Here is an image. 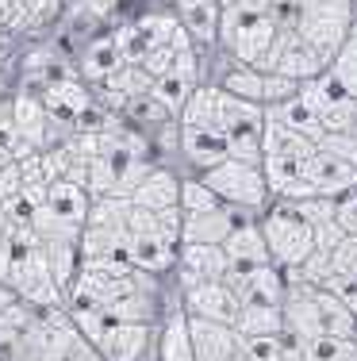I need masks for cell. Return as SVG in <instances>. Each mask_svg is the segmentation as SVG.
Returning a JSON list of instances; mask_svg holds the SVG:
<instances>
[{"instance_id":"10","label":"cell","mask_w":357,"mask_h":361,"mask_svg":"<svg viewBox=\"0 0 357 361\" xmlns=\"http://www.w3.org/2000/svg\"><path fill=\"white\" fill-rule=\"evenodd\" d=\"M192 334V361H231L238 354V331L227 323L189 319Z\"/></svg>"},{"instance_id":"19","label":"cell","mask_w":357,"mask_h":361,"mask_svg":"<svg viewBox=\"0 0 357 361\" xmlns=\"http://www.w3.org/2000/svg\"><path fill=\"white\" fill-rule=\"evenodd\" d=\"M127 265H131V269H139V273H150V277L173 273L177 246L154 243V238H127Z\"/></svg>"},{"instance_id":"29","label":"cell","mask_w":357,"mask_h":361,"mask_svg":"<svg viewBox=\"0 0 357 361\" xmlns=\"http://www.w3.org/2000/svg\"><path fill=\"white\" fill-rule=\"evenodd\" d=\"M327 73L342 85L346 97H357V27H353V23H350V35H346V42L338 47V54L330 58Z\"/></svg>"},{"instance_id":"30","label":"cell","mask_w":357,"mask_h":361,"mask_svg":"<svg viewBox=\"0 0 357 361\" xmlns=\"http://www.w3.org/2000/svg\"><path fill=\"white\" fill-rule=\"evenodd\" d=\"M177 208H181L184 216H192V212H211V208H219V196L211 192L200 177H181V200H177Z\"/></svg>"},{"instance_id":"5","label":"cell","mask_w":357,"mask_h":361,"mask_svg":"<svg viewBox=\"0 0 357 361\" xmlns=\"http://www.w3.org/2000/svg\"><path fill=\"white\" fill-rule=\"evenodd\" d=\"M154 334H158V326L108 319V326L100 331V338L92 346H96V354L104 361H146V357H154Z\"/></svg>"},{"instance_id":"15","label":"cell","mask_w":357,"mask_h":361,"mask_svg":"<svg viewBox=\"0 0 357 361\" xmlns=\"http://www.w3.org/2000/svg\"><path fill=\"white\" fill-rule=\"evenodd\" d=\"M154 361H192V334H189V315L181 307L165 312L158 334H154Z\"/></svg>"},{"instance_id":"38","label":"cell","mask_w":357,"mask_h":361,"mask_svg":"<svg viewBox=\"0 0 357 361\" xmlns=\"http://www.w3.org/2000/svg\"><path fill=\"white\" fill-rule=\"evenodd\" d=\"M15 300H20V296H15V292H12V288H8V285H4V281H0V312H4V307H12V304H15Z\"/></svg>"},{"instance_id":"9","label":"cell","mask_w":357,"mask_h":361,"mask_svg":"<svg viewBox=\"0 0 357 361\" xmlns=\"http://www.w3.org/2000/svg\"><path fill=\"white\" fill-rule=\"evenodd\" d=\"M173 16L189 31L192 47H215L219 42V16H223L219 0H173Z\"/></svg>"},{"instance_id":"1","label":"cell","mask_w":357,"mask_h":361,"mask_svg":"<svg viewBox=\"0 0 357 361\" xmlns=\"http://www.w3.org/2000/svg\"><path fill=\"white\" fill-rule=\"evenodd\" d=\"M258 227H261V238H265V246H269V262H273L280 273L296 269L303 257L315 250L308 219L296 212L292 200H273L258 216Z\"/></svg>"},{"instance_id":"26","label":"cell","mask_w":357,"mask_h":361,"mask_svg":"<svg viewBox=\"0 0 357 361\" xmlns=\"http://www.w3.org/2000/svg\"><path fill=\"white\" fill-rule=\"evenodd\" d=\"M127 216H131V200L127 196H92L84 227H104V231L127 235Z\"/></svg>"},{"instance_id":"34","label":"cell","mask_w":357,"mask_h":361,"mask_svg":"<svg viewBox=\"0 0 357 361\" xmlns=\"http://www.w3.org/2000/svg\"><path fill=\"white\" fill-rule=\"evenodd\" d=\"M334 223L342 227V235H357V185L334 196Z\"/></svg>"},{"instance_id":"37","label":"cell","mask_w":357,"mask_h":361,"mask_svg":"<svg viewBox=\"0 0 357 361\" xmlns=\"http://www.w3.org/2000/svg\"><path fill=\"white\" fill-rule=\"evenodd\" d=\"M338 300H342V304L350 307V315L357 319V281H353V285H346L342 292H338Z\"/></svg>"},{"instance_id":"31","label":"cell","mask_w":357,"mask_h":361,"mask_svg":"<svg viewBox=\"0 0 357 361\" xmlns=\"http://www.w3.org/2000/svg\"><path fill=\"white\" fill-rule=\"evenodd\" d=\"M284 342H288L284 334H261V338H238V346L250 361H280Z\"/></svg>"},{"instance_id":"28","label":"cell","mask_w":357,"mask_h":361,"mask_svg":"<svg viewBox=\"0 0 357 361\" xmlns=\"http://www.w3.org/2000/svg\"><path fill=\"white\" fill-rule=\"evenodd\" d=\"M303 361H357V338H338V334H315L300 342Z\"/></svg>"},{"instance_id":"7","label":"cell","mask_w":357,"mask_h":361,"mask_svg":"<svg viewBox=\"0 0 357 361\" xmlns=\"http://www.w3.org/2000/svg\"><path fill=\"white\" fill-rule=\"evenodd\" d=\"M231 262H227L223 246H196V243H181L177 246V288H192L200 281H223Z\"/></svg>"},{"instance_id":"12","label":"cell","mask_w":357,"mask_h":361,"mask_svg":"<svg viewBox=\"0 0 357 361\" xmlns=\"http://www.w3.org/2000/svg\"><path fill=\"white\" fill-rule=\"evenodd\" d=\"M127 200H131L134 208H146V212L177 208V200H181V177L169 173V169H161V166H150V173L131 188Z\"/></svg>"},{"instance_id":"13","label":"cell","mask_w":357,"mask_h":361,"mask_svg":"<svg viewBox=\"0 0 357 361\" xmlns=\"http://www.w3.org/2000/svg\"><path fill=\"white\" fill-rule=\"evenodd\" d=\"M127 238H154V243L181 246V208H165V212H146L131 204L127 216Z\"/></svg>"},{"instance_id":"36","label":"cell","mask_w":357,"mask_h":361,"mask_svg":"<svg viewBox=\"0 0 357 361\" xmlns=\"http://www.w3.org/2000/svg\"><path fill=\"white\" fill-rule=\"evenodd\" d=\"M65 361H104V357L96 354V346H92V342L77 338V342H73V350L65 354Z\"/></svg>"},{"instance_id":"27","label":"cell","mask_w":357,"mask_h":361,"mask_svg":"<svg viewBox=\"0 0 357 361\" xmlns=\"http://www.w3.org/2000/svg\"><path fill=\"white\" fill-rule=\"evenodd\" d=\"M353 281H357V235H342V243L330 250V277L322 281V288L338 296Z\"/></svg>"},{"instance_id":"40","label":"cell","mask_w":357,"mask_h":361,"mask_svg":"<svg viewBox=\"0 0 357 361\" xmlns=\"http://www.w3.org/2000/svg\"><path fill=\"white\" fill-rule=\"evenodd\" d=\"M231 361H250V357H246V354H242V346H238V354H234Z\"/></svg>"},{"instance_id":"21","label":"cell","mask_w":357,"mask_h":361,"mask_svg":"<svg viewBox=\"0 0 357 361\" xmlns=\"http://www.w3.org/2000/svg\"><path fill=\"white\" fill-rule=\"evenodd\" d=\"M265 116H269V119H277V123H280V127H288V131L303 135L308 142H319V139H322V123H319V116L300 100V92H296L292 100H284V104L265 108Z\"/></svg>"},{"instance_id":"24","label":"cell","mask_w":357,"mask_h":361,"mask_svg":"<svg viewBox=\"0 0 357 361\" xmlns=\"http://www.w3.org/2000/svg\"><path fill=\"white\" fill-rule=\"evenodd\" d=\"M219 89L231 92L238 100H250V104H261L265 108V70H258V66H231V70L223 73V81H219Z\"/></svg>"},{"instance_id":"32","label":"cell","mask_w":357,"mask_h":361,"mask_svg":"<svg viewBox=\"0 0 357 361\" xmlns=\"http://www.w3.org/2000/svg\"><path fill=\"white\" fill-rule=\"evenodd\" d=\"M315 150L330 154V158H338V161H350V166H357V135H334V131H327L315 142Z\"/></svg>"},{"instance_id":"20","label":"cell","mask_w":357,"mask_h":361,"mask_svg":"<svg viewBox=\"0 0 357 361\" xmlns=\"http://www.w3.org/2000/svg\"><path fill=\"white\" fill-rule=\"evenodd\" d=\"M177 127H196V131H219V85H196L189 104L177 116Z\"/></svg>"},{"instance_id":"23","label":"cell","mask_w":357,"mask_h":361,"mask_svg":"<svg viewBox=\"0 0 357 361\" xmlns=\"http://www.w3.org/2000/svg\"><path fill=\"white\" fill-rule=\"evenodd\" d=\"M150 73L142 70V66H134V62H123L119 70L108 77V81H100V89L112 97V104H119L123 108L127 100H134V97H142V92H150Z\"/></svg>"},{"instance_id":"2","label":"cell","mask_w":357,"mask_h":361,"mask_svg":"<svg viewBox=\"0 0 357 361\" xmlns=\"http://www.w3.org/2000/svg\"><path fill=\"white\" fill-rule=\"evenodd\" d=\"M350 23H353V0H300V8H296V39L308 42L327 62L346 42Z\"/></svg>"},{"instance_id":"25","label":"cell","mask_w":357,"mask_h":361,"mask_svg":"<svg viewBox=\"0 0 357 361\" xmlns=\"http://www.w3.org/2000/svg\"><path fill=\"white\" fill-rule=\"evenodd\" d=\"M119 66H123V54H119V42L115 35H104V39H96L89 50H84V62H81V73L89 77L92 85H100V81H108Z\"/></svg>"},{"instance_id":"11","label":"cell","mask_w":357,"mask_h":361,"mask_svg":"<svg viewBox=\"0 0 357 361\" xmlns=\"http://www.w3.org/2000/svg\"><path fill=\"white\" fill-rule=\"evenodd\" d=\"M177 146H181L184 161H189V166H196L200 173H208V169H215L219 161L231 158L223 131H196V127H177Z\"/></svg>"},{"instance_id":"8","label":"cell","mask_w":357,"mask_h":361,"mask_svg":"<svg viewBox=\"0 0 357 361\" xmlns=\"http://www.w3.org/2000/svg\"><path fill=\"white\" fill-rule=\"evenodd\" d=\"M246 219H258V216L238 212V208H227V204H219V208H211V212H192V216H184V212H181V243L223 246V238L231 235L238 223H246Z\"/></svg>"},{"instance_id":"17","label":"cell","mask_w":357,"mask_h":361,"mask_svg":"<svg viewBox=\"0 0 357 361\" xmlns=\"http://www.w3.org/2000/svg\"><path fill=\"white\" fill-rule=\"evenodd\" d=\"M89 188L77 185V180H65V177H58V180H50V188H46V208L54 212L58 219H65V223H73V227H84V216H89Z\"/></svg>"},{"instance_id":"16","label":"cell","mask_w":357,"mask_h":361,"mask_svg":"<svg viewBox=\"0 0 357 361\" xmlns=\"http://www.w3.org/2000/svg\"><path fill=\"white\" fill-rule=\"evenodd\" d=\"M223 254H227L231 265H273L269 262V246H265V238H261L258 219L238 223L231 235L223 238Z\"/></svg>"},{"instance_id":"33","label":"cell","mask_w":357,"mask_h":361,"mask_svg":"<svg viewBox=\"0 0 357 361\" xmlns=\"http://www.w3.org/2000/svg\"><path fill=\"white\" fill-rule=\"evenodd\" d=\"M296 92H300V81H292V77H284V73L265 70V108L284 104V100H292Z\"/></svg>"},{"instance_id":"18","label":"cell","mask_w":357,"mask_h":361,"mask_svg":"<svg viewBox=\"0 0 357 361\" xmlns=\"http://www.w3.org/2000/svg\"><path fill=\"white\" fill-rule=\"evenodd\" d=\"M327 58L315 54V50L308 47V42H300V39H288L284 42V50L277 54V62H273V73H284V77H292V81H311V77H319V73H327Z\"/></svg>"},{"instance_id":"22","label":"cell","mask_w":357,"mask_h":361,"mask_svg":"<svg viewBox=\"0 0 357 361\" xmlns=\"http://www.w3.org/2000/svg\"><path fill=\"white\" fill-rule=\"evenodd\" d=\"M238 338H261V334H284L280 304H242L234 319Z\"/></svg>"},{"instance_id":"39","label":"cell","mask_w":357,"mask_h":361,"mask_svg":"<svg viewBox=\"0 0 357 361\" xmlns=\"http://www.w3.org/2000/svg\"><path fill=\"white\" fill-rule=\"evenodd\" d=\"M280 361H303L300 346H296V342H284V354H280Z\"/></svg>"},{"instance_id":"14","label":"cell","mask_w":357,"mask_h":361,"mask_svg":"<svg viewBox=\"0 0 357 361\" xmlns=\"http://www.w3.org/2000/svg\"><path fill=\"white\" fill-rule=\"evenodd\" d=\"M42 104H46L50 119H62V123L77 127V119L92 108V92L84 89L81 81H73V77H62V81L46 85V92H42Z\"/></svg>"},{"instance_id":"3","label":"cell","mask_w":357,"mask_h":361,"mask_svg":"<svg viewBox=\"0 0 357 361\" xmlns=\"http://www.w3.org/2000/svg\"><path fill=\"white\" fill-rule=\"evenodd\" d=\"M200 180L219 196V204L238 208V212H250V216H261V212L273 204V192H269V185H265L261 166H250V161L227 158V161H219L215 169L200 173Z\"/></svg>"},{"instance_id":"35","label":"cell","mask_w":357,"mask_h":361,"mask_svg":"<svg viewBox=\"0 0 357 361\" xmlns=\"http://www.w3.org/2000/svg\"><path fill=\"white\" fill-rule=\"evenodd\" d=\"M20 188H23V169H20V161H8V166L0 169V204L15 200Z\"/></svg>"},{"instance_id":"4","label":"cell","mask_w":357,"mask_h":361,"mask_svg":"<svg viewBox=\"0 0 357 361\" xmlns=\"http://www.w3.org/2000/svg\"><path fill=\"white\" fill-rule=\"evenodd\" d=\"M223 285L234 292L238 307L242 304H280L284 300V273L277 265H231Z\"/></svg>"},{"instance_id":"6","label":"cell","mask_w":357,"mask_h":361,"mask_svg":"<svg viewBox=\"0 0 357 361\" xmlns=\"http://www.w3.org/2000/svg\"><path fill=\"white\" fill-rule=\"evenodd\" d=\"M181 312L189 319H208V323H227L234 326L238 319V300L223 281H200V285L181 292Z\"/></svg>"}]
</instances>
